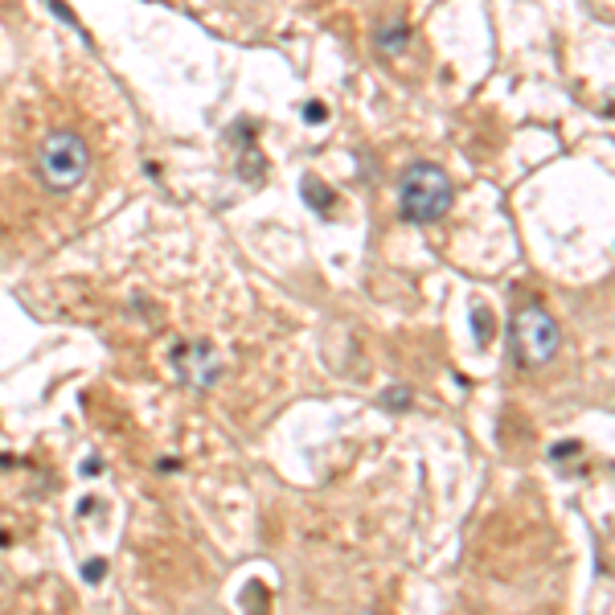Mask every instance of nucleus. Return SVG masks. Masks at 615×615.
Returning <instances> with one entry per match:
<instances>
[{
	"mask_svg": "<svg viewBox=\"0 0 615 615\" xmlns=\"http://www.w3.org/2000/svg\"><path fill=\"white\" fill-rule=\"evenodd\" d=\"M456 201V189H451V177H447L435 160H415L402 169L399 181V217L411 222V226H431L447 217Z\"/></svg>",
	"mask_w": 615,
	"mask_h": 615,
	"instance_id": "f257e3e1",
	"label": "nucleus"
},
{
	"mask_svg": "<svg viewBox=\"0 0 615 615\" xmlns=\"http://www.w3.org/2000/svg\"><path fill=\"white\" fill-rule=\"evenodd\" d=\"M87 177H91V148H87V139L70 132V127L46 132L42 144H37V181L46 185L49 193H75Z\"/></svg>",
	"mask_w": 615,
	"mask_h": 615,
	"instance_id": "f03ea898",
	"label": "nucleus"
},
{
	"mask_svg": "<svg viewBox=\"0 0 615 615\" xmlns=\"http://www.w3.org/2000/svg\"><path fill=\"white\" fill-rule=\"evenodd\" d=\"M562 349V328L541 304H525L513 312V354L525 369L550 366Z\"/></svg>",
	"mask_w": 615,
	"mask_h": 615,
	"instance_id": "7ed1b4c3",
	"label": "nucleus"
},
{
	"mask_svg": "<svg viewBox=\"0 0 615 615\" xmlns=\"http://www.w3.org/2000/svg\"><path fill=\"white\" fill-rule=\"evenodd\" d=\"M172 373H177V382L193 385V390H210L222 373V361L205 340H181L172 349Z\"/></svg>",
	"mask_w": 615,
	"mask_h": 615,
	"instance_id": "20e7f679",
	"label": "nucleus"
},
{
	"mask_svg": "<svg viewBox=\"0 0 615 615\" xmlns=\"http://www.w3.org/2000/svg\"><path fill=\"white\" fill-rule=\"evenodd\" d=\"M406 42H411V25L402 16H385L382 25H378V54L394 58V54L406 49Z\"/></svg>",
	"mask_w": 615,
	"mask_h": 615,
	"instance_id": "39448f33",
	"label": "nucleus"
},
{
	"mask_svg": "<svg viewBox=\"0 0 615 615\" xmlns=\"http://www.w3.org/2000/svg\"><path fill=\"white\" fill-rule=\"evenodd\" d=\"M300 193H304V201L312 205V210H316V214H328V210H333V201H337V193H333V189H328L321 177H304Z\"/></svg>",
	"mask_w": 615,
	"mask_h": 615,
	"instance_id": "423d86ee",
	"label": "nucleus"
},
{
	"mask_svg": "<svg viewBox=\"0 0 615 615\" xmlns=\"http://www.w3.org/2000/svg\"><path fill=\"white\" fill-rule=\"evenodd\" d=\"M382 402L390 406V411H402V406L411 402V390H402V385H390V390L382 394Z\"/></svg>",
	"mask_w": 615,
	"mask_h": 615,
	"instance_id": "0eeeda50",
	"label": "nucleus"
},
{
	"mask_svg": "<svg viewBox=\"0 0 615 615\" xmlns=\"http://www.w3.org/2000/svg\"><path fill=\"white\" fill-rule=\"evenodd\" d=\"M82 579H87V583H103V579H108V562H103V558H91V562L82 567Z\"/></svg>",
	"mask_w": 615,
	"mask_h": 615,
	"instance_id": "6e6552de",
	"label": "nucleus"
},
{
	"mask_svg": "<svg viewBox=\"0 0 615 615\" xmlns=\"http://www.w3.org/2000/svg\"><path fill=\"white\" fill-rule=\"evenodd\" d=\"M472 324H477V337H480V340H489L492 316H489V312H484V308H477V312H472Z\"/></svg>",
	"mask_w": 615,
	"mask_h": 615,
	"instance_id": "1a4fd4ad",
	"label": "nucleus"
},
{
	"mask_svg": "<svg viewBox=\"0 0 615 615\" xmlns=\"http://www.w3.org/2000/svg\"><path fill=\"white\" fill-rule=\"evenodd\" d=\"M304 120H308V123H324V120H328V111H324V103H308V108H304Z\"/></svg>",
	"mask_w": 615,
	"mask_h": 615,
	"instance_id": "9d476101",
	"label": "nucleus"
},
{
	"mask_svg": "<svg viewBox=\"0 0 615 615\" xmlns=\"http://www.w3.org/2000/svg\"><path fill=\"white\" fill-rule=\"evenodd\" d=\"M49 9H54V13H58L62 21H66V25H78V21H75V13H70V9H66V4H62V0H49Z\"/></svg>",
	"mask_w": 615,
	"mask_h": 615,
	"instance_id": "9b49d317",
	"label": "nucleus"
},
{
	"mask_svg": "<svg viewBox=\"0 0 615 615\" xmlns=\"http://www.w3.org/2000/svg\"><path fill=\"white\" fill-rule=\"evenodd\" d=\"M82 477H99V456H91V460L82 463Z\"/></svg>",
	"mask_w": 615,
	"mask_h": 615,
	"instance_id": "f8f14e48",
	"label": "nucleus"
}]
</instances>
